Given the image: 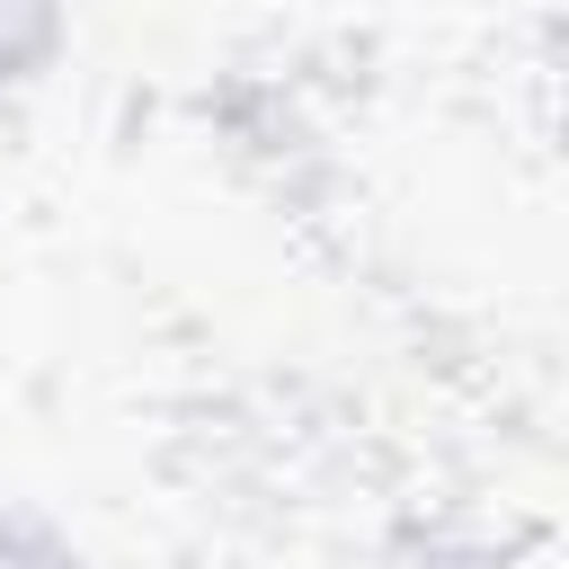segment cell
<instances>
[{"mask_svg":"<svg viewBox=\"0 0 569 569\" xmlns=\"http://www.w3.org/2000/svg\"><path fill=\"white\" fill-rule=\"evenodd\" d=\"M53 27H62V0H0V80L27 71L53 44Z\"/></svg>","mask_w":569,"mask_h":569,"instance_id":"6da1fadb","label":"cell"},{"mask_svg":"<svg viewBox=\"0 0 569 569\" xmlns=\"http://www.w3.org/2000/svg\"><path fill=\"white\" fill-rule=\"evenodd\" d=\"M0 569H80V551L53 542L44 525H0Z\"/></svg>","mask_w":569,"mask_h":569,"instance_id":"7a4b0ae2","label":"cell"}]
</instances>
